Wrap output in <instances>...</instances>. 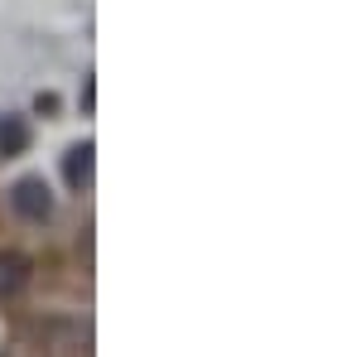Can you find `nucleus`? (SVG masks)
<instances>
[{"mask_svg": "<svg viewBox=\"0 0 362 357\" xmlns=\"http://www.w3.org/2000/svg\"><path fill=\"white\" fill-rule=\"evenodd\" d=\"M25 145H29L25 121H20V116H5V121H0V155H20Z\"/></svg>", "mask_w": 362, "mask_h": 357, "instance_id": "4", "label": "nucleus"}, {"mask_svg": "<svg viewBox=\"0 0 362 357\" xmlns=\"http://www.w3.org/2000/svg\"><path fill=\"white\" fill-rule=\"evenodd\" d=\"M10 208H15L25 222H49V218H54V189L44 184V174H25V179H15V189H10Z\"/></svg>", "mask_w": 362, "mask_h": 357, "instance_id": "1", "label": "nucleus"}, {"mask_svg": "<svg viewBox=\"0 0 362 357\" xmlns=\"http://www.w3.org/2000/svg\"><path fill=\"white\" fill-rule=\"evenodd\" d=\"M29 280H34V261H29L25 251L5 247V251H0V304L25 300Z\"/></svg>", "mask_w": 362, "mask_h": 357, "instance_id": "2", "label": "nucleus"}, {"mask_svg": "<svg viewBox=\"0 0 362 357\" xmlns=\"http://www.w3.org/2000/svg\"><path fill=\"white\" fill-rule=\"evenodd\" d=\"M63 174H68V184H73V189H83L87 179H92V140H83V145H73V150H68Z\"/></svg>", "mask_w": 362, "mask_h": 357, "instance_id": "3", "label": "nucleus"}]
</instances>
